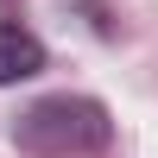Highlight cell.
<instances>
[{
	"mask_svg": "<svg viewBox=\"0 0 158 158\" xmlns=\"http://www.w3.org/2000/svg\"><path fill=\"white\" fill-rule=\"evenodd\" d=\"M38 70H44V44H38L25 25L0 19V89H13V82H32Z\"/></svg>",
	"mask_w": 158,
	"mask_h": 158,
	"instance_id": "7a4b0ae2",
	"label": "cell"
},
{
	"mask_svg": "<svg viewBox=\"0 0 158 158\" xmlns=\"http://www.w3.org/2000/svg\"><path fill=\"white\" fill-rule=\"evenodd\" d=\"M114 133L108 108H101L95 95H44L32 101V108L19 114V127H13V139H19L25 152L38 158H70V152H101Z\"/></svg>",
	"mask_w": 158,
	"mask_h": 158,
	"instance_id": "6da1fadb",
	"label": "cell"
}]
</instances>
